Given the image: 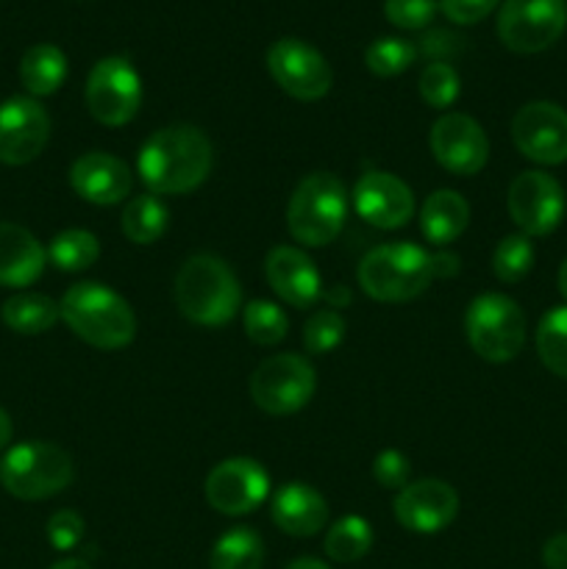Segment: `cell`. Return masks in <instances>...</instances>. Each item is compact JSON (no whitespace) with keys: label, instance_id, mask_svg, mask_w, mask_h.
I'll use <instances>...</instances> for the list:
<instances>
[{"label":"cell","instance_id":"obj_1","mask_svg":"<svg viewBox=\"0 0 567 569\" xmlns=\"http://www.w3.org/2000/svg\"><path fill=\"white\" fill-rule=\"evenodd\" d=\"M215 167V148L211 139L195 126H167L159 128L142 144L137 159L139 178L150 194H189L203 187Z\"/></svg>","mask_w":567,"mask_h":569},{"label":"cell","instance_id":"obj_2","mask_svg":"<svg viewBox=\"0 0 567 569\" xmlns=\"http://www.w3.org/2000/svg\"><path fill=\"white\" fill-rule=\"evenodd\" d=\"M172 298L189 322L203 328L228 326L242 306V287L231 267L211 253L189 256L176 272Z\"/></svg>","mask_w":567,"mask_h":569},{"label":"cell","instance_id":"obj_3","mask_svg":"<svg viewBox=\"0 0 567 569\" xmlns=\"http://www.w3.org/2000/svg\"><path fill=\"white\" fill-rule=\"evenodd\" d=\"M59 309L67 328L98 350L128 348L137 337V317L131 303L98 281L72 283Z\"/></svg>","mask_w":567,"mask_h":569},{"label":"cell","instance_id":"obj_4","mask_svg":"<svg viewBox=\"0 0 567 569\" xmlns=\"http://www.w3.org/2000/svg\"><path fill=\"white\" fill-rule=\"evenodd\" d=\"M356 278L361 292L378 303H409L434 281V259L420 244H376L359 261Z\"/></svg>","mask_w":567,"mask_h":569},{"label":"cell","instance_id":"obj_5","mask_svg":"<svg viewBox=\"0 0 567 569\" xmlns=\"http://www.w3.org/2000/svg\"><path fill=\"white\" fill-rule=\"evenodd\" d=\"M348 189L334 172H311L295 187L287 203V228L304 248H326L348 220Z\"/></svg>","mask_w":567,"mask_h":569},{"label":"cell","instance_id":"obj_6","mask_svg":"<svg viewBox=\"0 0 567 569\" xmlns=\"http://www.w3.org/2000/svg\"><path fill=\"white\" fill-rule=\"evenodd\" d=\"M70 453L53 442H20L0 461V483L17 500H48L72 483Z\"/></svg>","mask_w":567,"mask_h":569},{"label":"cell","instance_id":"obj_7","mask_svg":"<svg viewBox=\"0 0 567 569\" xmlns=\"http://www.w3.org/2000/svg\"><path fill=\"white\" fill-rule=\"evenodd\" d=\"M465 337L478 359L506 365L526 345V315L509 295L484 292L467 306Z\"/></svg>","mask_w":567,"mask_h":569},{"label":"cell","instance_id":"obj_8","mask_svg":"<svg viewBox=\"0 0 567 569\" xmlns=\"http://www.w3.org/2000/svg\"><path fill=\"white\" fill-rule=\"evenodd\" d=\"M315 367L298 353L267 356L250 376V398L270 417L298 415L315 398Z\"/></svg>","mask_w":567,"mask_h":569},{"label":"cell","instance_id":"obj_9","mask_svg":"<svg viewBox=\"0 0 567 569\" xmlns=\"http://www.w3.org/2000/svg\"><path fill=\"white\" fill-rule=\"evenodd\" d=\"M83 98H87L89 114L100 126H128L142 106V78L128 59L106 56L89 70Z\"/></svg>","mask_w":567,"mask_h":569},{"label":"cell","instance_id":"obj_10","mask_svg":"<svg viewBox=\"0 0 567 569\" xmlns=\"http://www.w3.org/2000/svg\"><path fill=\"white\" fill-rule=\"evenodd\" d=\"M567 26L565 0H506L498 11V37L511 53H543Z\"/></svg>","mask_w":567,"mask_h":569},{"label":"cell","instance_id":"obj_11","mask_svg":"<svg viewBox=\"0 0 567 569\" xmlns=\"http://www.w3.org/2000/svg\"><path fill=\"white\" fill-rule=\"evenodd\" d=\"M267 70L272 81L295 100L315 103L331 92L334 72L326 56L304 39H278L267 50Z\"/></svg>","mask_w":567,"mask_h":569},{"label":"cell","instance_id":"obj_12","mask_svg":"<svg viewBox=\"0 0 567 569\" xmlns=\"http://www.w3.org/2000/svg\"><path fill=\"white\" fill-rule=\"evenodd\" d=\"M506 209L511 222L520 233L531 237H548L561 226L567 211L565 189L554 176L543 170H526L509 183L506 192Z\"/></svg>","mask_w":567,"mask_h":569},{"label":"cell","instance_id":"obj_13","mask_svg":"<svg viewBox=\"0 0 567 569\" xmlns=\"http://www.w3.org/2000/svg\"><path fill=\"white\" fill-rule=\"evenodd\" d=\"M206 500L226 517H242L259 509L270 495V476L248 456H233L211 467L206 478Z\"/></svg>","mask_w":567,"mask_h":569},{"label":"cell","instance_id":"obj_14","mask_svg":"<svg viewBox=\"0 0 567 569\" xmlns=\"http://www.w3.org/2000/svg\"><path fill=\"white\" fill-rule=\"evenodd\" d=\"M511 142L528 161L556 167L567 161V111L550 100H534L517 109Z\"/></svg>","mask_w":567,"mask_h":569},{"label":"cell","instance_id":"obj_15","mask_svg":"<svg viewBox=\"0 0 567 569\" xmlns=\"http://www.w3.org/2000/svg\"><path fill=\"white\" fill-rule=\"evenodd\" d=\"M48 139L50 117L37 98L17 94L0 103V164H31Z\"/></svg>","mask_w":567,"mask_h":569},{"label":"cell","instance_id":"obj_16","mask_svg":"<svg viewBox=\"0 0 567 569\" xmlns=\"http://www.w3.org/2000/svg\"><path fill=\"white\" fill-rule=\"evenodd\" d=\"M428 144H431L434 161L454 176H476L489 159V139L484 128L470 114H459V111H448L434 122Z\"/></svg>","mask_w":567,"mask_h":569},{"label":"cell","instance_id":"obj_17","mask_svg":"<svg viewBox=\"0 0 567 569\" xmlns=\"http://www.w3.org/2000/svg\"><path fill=\"white\" fill-rule=\"evenodd\" d=\"M392 515L406 531L431 533L445 531L459 515V495L448 481L439 478H420L409 481L392 500Z\"/></svg>","mask_w":567,"mask_h":569},{"label":"cell","instance_id":"obj_18","mask_svg":"<svg viewBox=\"0 0 567 569\" xmlns=\"http://www.w3.org/2000/svg\"><path fill=\"white\" fill-rule=\"evenodd\" d=\"M356 214L372 228L381 231H395L404 228L415 217V194L400 181L398 176L384 170H370L356 181L354 194H350Z\"/></svg>","mask_w":567,"mask_h":569},{"label":"cell","instance_id":"obj_19","mask_svg":"<svg viewBox=\"0 0 567 569\" xmlns=\"http://www.w3.org/2000/svg\"><path fill=\"white\" fill-rule=\"evenodd\" d=\"M265 278L272 292L292 309H311L326 295L315 261L306 250L292 244H278L267 253Z\"/></svg>","mask_w":567,"mask_h":569},{"label":"cell","instance_id":"obj_20","mask_svg":"<svg viewBox=\"0 0 567 569\" xmlns=\"http://www.w3.org/2000/svg\"><path fill=\"white\" fill-rule=\"evenodd\" d=\"M70 187L81 200L92 206H117L128 198L133 187L131 170L117 156L92 150L72 161Z\"/></svg>","mask_w":567,"mask_h":569},{"label":"cell","instance_id":"obj_21","mask_svg":"<svg viewBox=\"0 0 567 569\" xmlns=\"http://www.w3.org/2000/svg\"><path fill=\"white\" fill-rule=\"evenodd\" d=\"M272 522L289 537H315L328 526V500L309 483H284L272 498Z\"/></svg>","mask_w":567,"mask_h":569},{"label":"cell","instance_id":"obj_22","mask_svg":"<svg viewBox=\"0 0 567 569\" xmlns=\"http://www.w3.org/2000/svg\"><path fill=\"white\" fill-rule=\"evenodd\" d=\"M48 250L28 228L17 222H0V287L22 289L42 278Z\"/></svg>","mask_w":567,"mask_h":569},{"label":"cell","instance_id":"obj_23","mask_svg":"<svg viewBox=\"0 0 567 569\" xmlns=\"http://www.w3.org/2000/svg\"><path fill=\"white\" fill-rule=\"evenodd\" d=\"M470 226V203L454 189H437L420 206V231L426 242L448 248Z\"/></svg>","mask_w":567,"mask_h":569},{"label":"cell","instance_id":"obj_24","mask_svg":"<svg viewBox=\"0 0 567 569\" xmlns=\"http://www.w3.org/2000/svg\"><path fill=\"white\" fill-rule=\"evenodd\" d=\"M20 81L28 98H48L67 81V56L56 44H33L20 61Z\"/></svg>","mask_w":567,"mask_h":569},{"label":"cell","instance_id":"obj_25","mask_svg":"<svg viewBox=\"0 0 567 569\" xmlns=\"http://www.w3.org/2000/svg\"><path fill=\"white\" fill-rule=\"evenodd\" d=\"M0 317H3L6 328H11L14 333L37 337V333H48L61 320V309L48 295L20 292L6 300Z\"/></svg>","mask_w":567,"mask_h":569},{"label":"cell","instance_id":"obj_26","mask_svg":"<svg viewBox=\"0 0 567 569\" xmlns=\"http://www.w3.org/2000/svg\"><path fill=\"white\" fill-rule=\"evenodd\" d=\"M120 226L122 233L128 237V242L153 244L167 233V226H170V209H167L165 200H161L159 194H139V198L128 200V206L122 209Z\"/></svg>","mask_w":567,"mask_h":569},{"label":"cell","instance_id":"obj_27","mask_svg":"<svg viewBox=\"0 0 567 569\" xmlns=\"http://www.w3.org/2000/svg\"><path fill=\"white\" fill-rule=\"evenodd\" d=\"M265 565V542L248 526L231 528L211 548L209 569H261Z\"/></svg>","mask_w":567,"mask_h":569},{"label":"cell","instance_id":"obj_28","mask_svg":"<svg viewBox=\"0 0 567 569\" xmlns=\"http://www.w3.org/2000/svg\"><path fill=\"white\" fill-rule=\"evenodd\" d=\"M100 259V242L92 231L67 228L50 239L48 261L61 272H83Z\"/></svg>","mask_w":567,"mask_h":569},{"label":"cell","instance_id":"obj_29","mask_svg":"<svg viewBox=\"0 0 567 569\" xmlns=\"http://www.w3.org/2000/svg\"><path fill=\"white\" fill-rule=\"evenodd\" d=\"M322 548H326L328 559L339 561V565H350V561L365 559L372 548L370 522L359 515L342 517V520H337L328 528Z\"/></svg>","mask_w":567,"mask_h":569},{"label":"cell","instance_id":"obj_30","mask_svg":"<svg viewBox=\"0 0 567 569\" xmlns=\"http://www.w3.org/2000/svg\"><path fill=\"white\" fill-rule=\"evenodd\" d=\"M537 353L539 361L548 367L554 376L565 378L567 381V303L554 306L550 311H545L543 320L537 326Z\"/></svg>","mask_w":567,"mask_h":569},{"label":"cell","instance_id":"obj_31","mask_svg":"<svg viewBox=\"0 0 567 569\" xmlns=\"http://www.w3.org/2000/svg\"><path fill=\"white\" fill-rule=\"evenodd\" d=\"M242 328L248 339L259 348H276L287 339L289 320L284 309L272 300H250L242 309Z\"/></svg>","mask_w":567,"mask_h":569},{"label":"cell","instance_id":"obj_32","mask_svg":"<svg viewBox=\"0 0 567 569\" xmlns=\"http://www.w3.org/2000/svg\"><path fill=\"white\" fill-rule=\"evenodd\" d=\"M415 59H417V44L400 37L376 39V42L365 50L367 70L378 78L400 76V72H406L411 64H415Z\"/></svg>","mask_w":567,"mask_h":569},{"label":"cell","instance_id":"obj_33","mask_svg":"<svg viewBox=\"0 0 567 569\" xmlns=\"http://www.w3.org/2000/svg\"><path fill=\"white\" fill-rule=\"evenodd\" d=\"M534 244L526 233H509L493 253V272L500 283H517L531 272Z\"/></svg>","mask_w":567,"mask_h":569},{"label":"cell","instance_id":"obj_34","mask_svg":"<svg viewBox=\"0 0 567 569\" xmlns=\"http://www.w3.org/2000/svg\"><path fill=\"white\" fill-rule=\"evenodd\" d=\"M417 92H420V98L426 100V106H431V109H450L461 92V78L448 61H431V64H426V70L420 72Z\"/></svg>","mask_w":567,"mask_h":569},{"label":"cell","instance_id":"obj_35","mask_svg":"<svg viewBox=\"0 0 567 569\" xmlns=\"http://www.w3.org/2000/svg\"><path fill=\"white\" fill-rule=\"evenodd\" d=\"M345 331V317L337 309H317L315 315L306 320L304 326V348L311 356H326L342 345Z\"/></svg>","mask_w":567,"mask_h":569},{"label":"cell","instance_id":"obj_36","mask_svg":"<svg viewBox=\"0 0 567 569\" xmlns=\"http://www.w3.org/2000/svg\"><path fill=\"white\" fill-rule=\"evenodd\" d=\"M437 11V0H387L384 3V14L400 31H422L431 26Z\"/></svg>","mask_w":567,"mask_h":569},{"label":"cell","instance_id":"obj_37","mask_svg":"<svg viewBox=\"0 0 567 569\" xmlns=\"http://www.w3.org/2000/svg\"><path fill=\"white\" fill-rule=\"evenodd\" d=\"M44 531H48V542L59 553H70V550H76L81 545L83 533H87V522H83V517L78 511L61 509L50 517Z\"/></svg>","mask_w":567,"mask_h":569},{"label":"cell","instance_id":"obj_38","mask_svg":"<svg viewBox=\"0 0 567 569\" xmlns=\"http://www.w3.org/2000/svg\"><path fill=\"white\" fill-rule=\"evenodd\" d=\"M372 478H376L384 489H395V492H400L411 478L409 459L395 448L381 450V453L376 456V461H372Z\"/></svg>","mask_w":567,"mask_h":569},{"label":"cell","instance_id":"obj_39","mask_svg":"<svg viewBox=\"0 0 567 569\" xmlns=\"http://www.w3.org/2000/svg\"><path fill=\"white\" fill-rule=\"evenodd\" d=\"M500 0H439V9L456 26H476Z\"/></svg>","mask_w":567,"mask_h":569},{"label":"cell","instance_id":"obj_40","mask_svg":"<svg viewBox=\"0 0 567 569\" xmlns=\"http://www.w3.org/2000/svg\"><path fill=\"white\" fill-rule=\"evenodd\" d=\"M459 42L461 39H456L454 33H448L439 28V31H431L422 37L420 48H417V56L422 53V56H428L431 61H448L450 56L459 53V48H461Z\"/></svg>","mask_w":567,"mask_h":569},{"label":"cell","instance_id":"obj_41","mask_svg":"<svg viewBox=\"0 0 567 569\" xmlns=\"http://www.w3.org/2000/svg\"><path fill=\"white\" fill-rule=\"evenodd\" d=\"M543 565L548 569H567V533H556L545 542Z\"/></svg>","mask_w":567,"mask_h":569},{"label":"cell","instance_id":"obj_42","mask_svg":"<svg viewBox=\"0 0 567 569\" xmlns=\"http://www.w3.org/2000/svg\"><path fill=\"white\" fill-rule=\"evenodd\" d=\"M431 259H434V278H454V276H459L461 259L456 253H450V250L439 248V253H431Z\"/></svg>","mask_w":567,"mask_h":569},{"label":"cell","instance_id":"obj_43","mask_svg":"<svg viewBox=\"0 0 567 569\" xmlns=\"http://www.w3.org/2000/svg\"><path fill=\"white\" fill-rule=\"evenodd\" d=\"M322 298L328 300V309H342V306L350 303V292H348V287H342V283H337V287L328 289Z\"/></svg>","mask_w":567,"mask_h":569},{"label":"cell","instance_id":"obj_44","mask_svg":"<svg viewBox=\"0 0 567 569\" xmlns=\"http://www.w3.org/2000/svg\"><path fill=\"white\" fill-rule=\"evenodd\" d=\"M11 437H14V426H11V417H9V411L0 409V448H6V445L11 442Z\"/></svg>","mask_w":567,"mask_h":569},{"label":"cell","instance_id":"obj_45","mask_svg":"<svg viewBox=\"0 0 567 569\" xmlns=\"http://www.w3.org/2000/svg\"><path fill=\"white\" fill-rule=\"evenodd\" d=\"M287 569H331V567L320 559H298V561H292Z\"/></svg>","mask_w":567,"mask_h":569},{"label":"cell","instance_id":"obj_46","mask_svg":"<svg viewBox=\"0 0 567 569\" xmlns=\"http://www.w3.org/2000/svg\"><path fill=\"white\" fill-rule=\"evenodd\" d=\"M50 569H92V567H89L83 559H61V561H56Z\"/></svg>","mask_w":567,"mask_h":569},{"label":"cell","instance_id":"obj_47","mask_svg":"<svg viewBox=\"0 0 567 569\" xmlns=\"http://www.w3.org/2000/svg\"><path fill=\"white\" fill-rule=\"evenodd\" d=\"M559 292L567 303V259L561 261V267H559Z\"/></svg>","mask_w":567,"mask_h":569}]
</instances>
